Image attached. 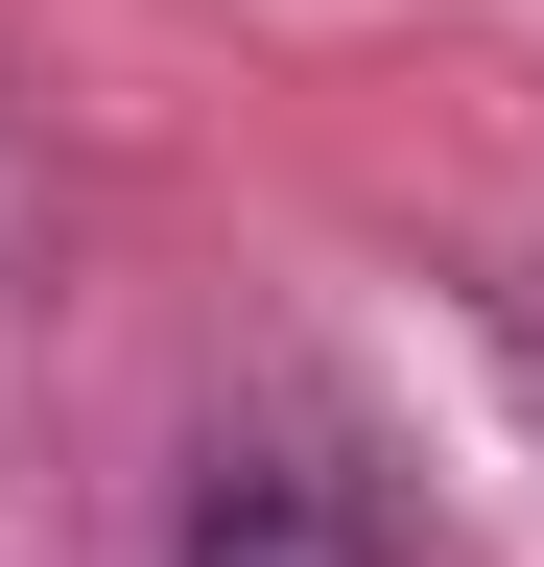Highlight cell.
<instances>
[{
	"label": "cell",
	"instance_id": "6da1fadb",
	"mask_svg": "<svg viewBox=\"0 0 544 567\" xmlns=\"http://www.w3.org/2000/svg\"><path fill=\"white\" fill-rule=\"evenodd\" d=\"M166 567H402V544H379V496L331 450H214V496H189Z\"/></svg>",
	"mask_w": 544,
	"mask_h": 567
}]
</instances>
